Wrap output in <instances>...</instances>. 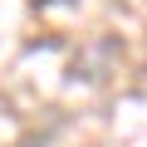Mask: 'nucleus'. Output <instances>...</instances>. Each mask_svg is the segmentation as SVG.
Segmentation results:
<instances>
[{
  "label": "nucleus",
  "mask_w": 147,
  "mask_h": 147,
  "mask_svg": "<svg viewBox=\"0 0 147 147\" xmlns=\"http://www.w3.org/2000/svg\"><path fill=\"white\" fill-rule=\"evenodd\" d=\"M54 5H74V0H54Z\"/></svg>",
  "instance_id": "f257e3e1"
}]
</instances>
